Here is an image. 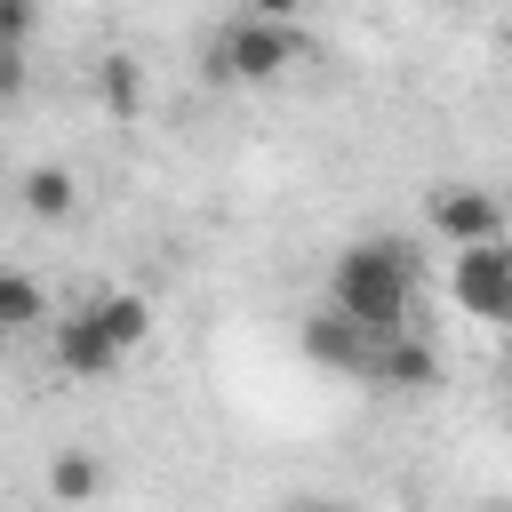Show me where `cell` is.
Wrapping results in <instances>:
<instances>
[{
    "label": "cell",
    "mask_w": 512,
    "mask_h": 512,
    "mask_svg": "<svg viewBox=\"0 0 512 512\" xmlns=\"http://www.w3.org/2000/svg\"><path fill=\"white\" fill-rule=\"evenodd\" d=\"M88 312H96V328L112 336V352L128 360L144 336H152V304L144 296H128V288H104V296H88Z\"/></svg>",
    "instance_id": "cell-8"
},
{
    "label": "cell",
    "mask_w": 512,
    "mask_h": 512,
    "mask_svg": "<svg viewBox=\"0 0 512 512\" xmlns=\"http://www.w3.org/2000/svg\"><path fill=\"white\" fill-rule=\"evenodd\" d=\"M16 200H24V216L64 224V216L80 208V176H72V168H56V160H40V168H24V176H16Z\"/></svg>",
    "instance_id": "cell-7"
},
{
    "label": "cell",
    "mask_w": 512,
    "mask_h": 512,
    "mask_svg": "<svg viewBox=\"0 0 512 512\" xmlns=\"http://www.w3.org/2000/svg\"><path fill=\"white\" fill-rule=\"evenodd\" d=\"M288 512H352V504H336V496H296Z\"/></svg>",
    "instance_id": "cell-16"
},
{
    "label": "cell",
    "mask_w": 512,
    "mask_h": 512,
    "mask_svg": "<svg viewBox=\"0 0 512 512\" xmlns=\"http://www.w3.org/2000/svg\"><path fill=\"white\" fill-rule=\"evenodd\" d=\"M248 16H256V24H296L304 0H248Z\"/></svg>",
    "instance_id": "cell-15"
},
{
    "label": "cell",
    "mask_w": 512,
    "mask_h": 512,
    "mask_svg": "<svg viewBox=\"0 0 512 512\" xmlns=\"http://www.w3.org/2000/svg\"><path fill=\"white\" fill-rule=\"evenodd\" d=\"M40 24V0H0V48H24Z\"/></svg>",
    "instance_id": "cell-13"
},
{
    "label": "cell",
    "mask_w": 512,
    "mask_h": 512,
    "mask_svg": "<svg viewBox=\"0 0 512 512\" xmlns=\"http://www.w3.org/2000/svg\"><path fill=\"white\" fill-rule=\"evenodd\" d=\"M448 304H456L464 320L504 328V320H512V240L448 248Z\"/></svg>",
    "instance_id": "cell-3"
},
{
    "label": "cell",
    "mask_w": 512,
    "mask_h": 512,
    "mask_svg": "<svg viewBox=\"0 0 512 512\" xmlns=\"http://www.w3.org/2000/svg\"><path fill=\"white\" fill-rule=\"evenodd\" d=\"M24 80H32L24 48H0V104H16V96H24Z\"/></svg>",
    "instance_id": "cell-14"
},
{
    "label": "cell",
    "mask_w": 512,
    "mask_h": 512,
    "mask_svg": "<svg viewBox=\"0 0 512 512\" xmlns=\"http://www.w3.org/2000/svg\"><path fill=\"white\" fill-rule=\"evenodd\" d=\"M304 56V32L296 24H256V16H240L224 40H216V56H208V80L216 88H232V80H280L288 64Z\"/></svg>",
    "instance_id": "cell-2"
},
{
    "label": "cell",
    "mask_w": 512,
    "mask_h": 512,
    "mask_svg": "<svg viewBox=\"0 0 512 512\" xmlns=\"http://www.w3.org/2000/svg\"><path fill=\"white\" fill-rule=\"evenodd\" d=\"M96 104H104L112 120H136V112H144V64L112 48V56L96 64Z\"/></svg>",
    "instance_id": "cell-9"
},
{
    "label": "cell",
    "mask_w": 512,
    "mask_h": 512,
    "mask_svg": "<svg viewBox=\"0 0 512 512\" xmlns=\"http://www.w3.org/2000/svg\"><path fill=\"white\" fill-rule=\"evenodd\" d=\"M96 488H104V464H96L88 448H64V456L48 464V496H56V504H88Z\"/></svg>",
    "instance_id": "cell-12"
},
{
    "label": "cell",
    "mask_w": 512,
    "mask_h": 512,
    "mask_svg": "<svg viewBox=\"0 0 512 512\" xmlns=\"http://www.w3.org/2000/svg\"><path fill=\"white\" fill-rule=\"evenodd\" d=\"M328 312L352 320L368 344L384 336H408V312H416V248L408 240H352L328 272Z\"/></svg>",
    "instance_id": "cell-1"
},
{
    "label": "cell",
    "mask_w": 512,
    "mask_h": 512,
    "mask_svg": "<svg viewBox=\"0 0 512 512\" xmlns=\"http://www.w3.org/2000/svg\"><path fill=\"white\" fill-rule=\"evenodd\" d=\"M48 352H56V376H72V384H96V376H112V368H120V352H112V336L96 328V312H88V304L56 320Z\"/></svg>",
    "instance_id": "cell-5"
},
{
    "label": "cell",
    "mask_w": 512,
    "mask_h": 512,
    "mask_svg": "<svg viewBox=\"0 0 512 512\" xmlns=\"http://www.w3.org/2000/svg\"><path fill=\"white\" fill-rule=\"evenodd\" d=\"M432 232L448 248H480V240H504V200L480 192V184H440L432 192Z\"/></svg>",
    "instance_id": "cell-4"
},
{
    "label": "cell",
    "mask_w": 512,
    "mask_h": 512,
    "mask_svg": "<svg viewBox=\"0 0 512 512\" xmlns=\"http://www.w3.org/2000/svg\"><path fill=\"white\" fill-rule=\"evenodd\" d=\"M304 352H312V360H328V368H352V376L368 368V336H360L352 320H336V312H320V320L304 328Z\"/></svg>",
    "instance_id": "cell-10"
},
{
    "label": "cell",
    "mask_w": 512,
    "mask_h": 512,
    "mask_svg": "<svg viewBox=\"0 0 512 512\" xmlns=\"http://www.w3.org/2000/svg\"><path fill=\"white\" fill-rule=\"evenodd\" d=\"M32 320H48L40 280H32V272H16V264H0V344H8V336H24Z\"/></svg>",
    "instance_id": "cell-11"
},
{
    "label": "cell",
    "mask_w": 512,
    "mask_h": 512,
    "mask_svg": "<svg viewBox=\"0 0 512 512\" xmlns=\"http://www.w3.org/2000/svg\"><path fill=\"white\" fill-rule=\"evenodd\" d=\"M368 384H384V392H424L432 376H440V360H432V344L408 328V336H384V344H368V368H360Z\"/></svg>",
    "instance_id": "cell-6"
}]
</instances>
